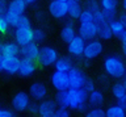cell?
<instances>
[{"label": "cell", "mask_w": 126, "mask_h": 117, "mask_svg": "<svg viewBox=\"0 0 126 117\" xmlns=\"http://www.w3.org/2000/svg\"><path fill=\"white\" fill-rule=\"evenodd\" d=\"M18 53H20V46L16 44L15 41L0 44V54H1L4 58H7V57H18Z\"/></svg>", "instance_id": "cell-17"}, {"label": "cell", "mask_w": 126, "mask_h": 117, "mask_svg": "<svg viewBox=\"0 0 126 117\" xmlns=\"http://www.w3.org/2000/svg\"><path fill=\"white\" fill-rule=\"evenodd\" d=\"M4 71V57L0 54V72Z\"/></svg>", "instance_id": "cell-43"}, {"label": "cell", "mask_w": 126, "mask_h": 117, "mask_svg": "<svg viewBox=\"0 0 126 117\" xmlns=\"http://www.w3.org/2000/svg\"><path fill=\"white\" fill-rule=\"evenodd\" d=\"M118 20H120V21L122 22V24H125V25H126V16H125V11H124V12H122V13L120 15Z\"/></svg>", "instance_id": "cell-42"}, {"label": "cell", "mask_w": 126, "mask_h": 117, "mask_svg": "<svg viewBox=\"0 0 126 117\" xmlns=\"http://www.w3.org/2000/svg\"><path fill=\"white\" fill-rule=\"evenodd\" d=\"M8 30H9V24H8L5 16L0 15V33L5 34V33H8Z\"/></svg>", "instance_id": "cell-36"}, {"label": "cell", "mask_w": 126, "mask_h": 117, "mask_svg": "<svg viewBox=\"0 0 126 117\" xmlns=\"http://www.w3.org/2000/svg\"><path fill=\"white\" fill-rule=\"evenodd\" d=\"M102 51H104V46H102V42L98 40V38H93L88 42H85L84 50H83V55L85 61H91L94 59V58L100 57Z\"/></svg>", "instance_id": "cell-4"}, {"label": "cell", "mask_w": 126, "mask_h": 117, "mask_svg": "<svg viewBox=\"0 0 126 117\" xmlns=\"http://www.w3.org/2000/svg\"><path fill=\"white\" fill-rule=\"evenodd\" d=\"M29 103H30V97L28 95V92L18 91L17 93H15L13 97H12L11 105H12V108H13V111H16V112H25L28 109Z\"/></svg>", "instance_id": "cell-6"}, {"label": "cell", "mask_w": 126, "mask_h": 117, "mask_svg": "<svg viewBox=\"0 0 126 117\" xmlns=\"http://www.w3.org/2000/svg\"><path fill=\"white\" fill-rule=\"evenodd\" d=\"M97 37L98 40H102V41H109L112 38V32H110V28H109V24H104L101 26H97Z\"/></svg>", "instance_id": "cell-27"}, {"label": "cell", "mask_w": 126, "mask_h": 117, "mask_svg": "<svg viewBox=\"0 0 126 117\" xmlns=\"http://www.w3.org/2000/svg\"><path fill=\"white\" fill-rule=\"evenodd\" d=\"M53 117H70V109L67 108H57Z\"/></svg>", "instance_id": "cell-37"}, {"label": "cell", "mask_w": 126, "mask_h": 117, "mask_svg": "<svg viewBox=\"0 0 126 117\" xmlns=\"http://www.w3.org/2000/svg\"><path fill=\"white\" fill-rule=\"evenodd\" d=\"M51 85L57 89V91H67L70 88L68 85V78H67V72H61V71H54L51 74L50 78Z\"/></svg>", "instance_id": "cell-9"}, {"label": "cell", "mask_w": 126, "mask_h": 117, "mask_svg": "<svg viewBox=\"0 0 126 117\" xmlns=\"http://www.w3.org/2000/svg\"><path fill=\"white\" fill-rule=\"evenodd\" d=\"M70 1H74V3H80L81 0H70Z\"/></svg>", "instance_id": "cell-46"}, {"label": "cell", "mask_w": 126, "mask_h": 117, "mask_svg": "<svg viewBox=\"0 0 126 117\" xmlns=\"http://www.w3.org/2000/svg\"><path fill=\"white\" fill-rule=\"evenodd\" d=\"M84 9L89 11V12H97V11H100V4H98L97 0H85L84 3Z\"/></svg>", "instance_id": "cell-32"}, {"label": "cell", "mask_w": 126, "mask_h": 117, "mask_svg": "<svg viewBox=\"0 0 126 117\" xmlns=\"http://www.w3.org/2000/svg\"><path fill=\"white\" fill-rule=\"evenodd\" d=\"M58 58H59V54L55 48H53V46H42V48H39L37 62L42 67H50V66H54Z\"/></svg>", "instance_id": "cell-3"}, {"label": "cell", "mask_w": 126, "mask_h": 117, "mask_svg": "<svg viewBox=\"0 0 126 117\" xmlns=\"http://www.w3.org/2000/svg\"><path fill=\"white\" fill-rule=\"evenodd\" d=\"M18 26H32V21H30V18L28 17V16H25V15H22L21 18H20Z\"/></svg>", "instance_id": "cell-39"}, {"label": "cell", "mask_w": 126, "mask_h": 117, "mask_svg": "<svg viewBox=\"0 0 126 117\" xmlns=\"http://www.w3.org/2000/svg\"><path fill=\"white\" fill-rule=\"evenodd\" d=\"M20 57H7L4 58V71L8 75H16L18 72Z\"/></svg>", "instance_id": "cell-19"}, {"label": "cell", "mask_w": 126, "mask_h": 117, "mask_svg": "<svg viewBox=\"0 0 126 117\" xmlns=\"http://www.w3.org/2000/svg\"><path fill=\"white\" fill-rule=\"evenodd\" d=\"M55 66V71H61V72H68L71 68L74 67L72 65V59L70 57H59L57 62L54 63Z\"/></svg>", "instance_id": "cell-21"}, {"label": "cell", "mask_w": 126, "mask_h": 117, "mask_svg": "<svg viewBox=\"0 0 126 117\" xmlns=\"http://www.w3.org/2000/svg\"><path fill=\"white\" fill-rule=\"evenodd\" d=\"M93 22H94L97 26H101V25H104V24H108V21H106V18H105V16H104V13H102L101 9L93 13Z\"/></svg>", "instance_id": "cell-34"}, {"label": "cell", "mask_w": 126, "mask_h": 117, "mask_svg": "<svg viewBox=\"0 0 126 117\" xmlns=\"http://www.w3.org/2000/svg\"><path fill=\"white\" fill-rule=\"evenodd\" d=\"M46 40V32L42 28H34L33 29V42L35 44H42Z\"/></svg>", "instance_id": "cell-29"}, {"label": "cell", "mask_w": 126, "mask_h": 117, "mask_svg": "<svg viewBox=\"0 0 126 117\" xmlns=\"http://www.w3.org/2000/svg\"><path fill=\"white\" fill-rule=\"evenodd\" d=\"M109 28H110V32H112V36L116 38H118L124 32H126V25L122 24L118 18L109 22Z\"/></svg>", "instance_id": "cell-23"}, {"label": "cell", "mask_w": 126, "mask_h": 117, "mask_svg": "<svg viewBox=\"0 0 126 117\" xmlns=\"http://www.w3.org/2000/svg\"><path fill=\"white\" fill-rule=\"evenodd\" d=\"M58 105L54 101V99H43L38 104V113L39 117H53Z\"/></svg>", "instance_id": "cell-14"}, {"label": "cell", "mask_w": 126, "mask_h": 117, "mask_svg": "<svg viewBox=\"0 0 126 117\" xmlns=\"http://www.w3.org/2000/svg\"><path fill=\"white\" fill-rule=\"evenodd\" d=\"M4 16H5L8 24H9V28H17V26H18V22H20V18H21V16L12 13V12H9V11H5Z\"/></svg>", "instance_id": "cell-28"}, {"label": "cell", "mask_w": 126, "mask_h": 117, "mask_svg": "<svg viewBox=\"0 0 126 117\" xmlns=\"http://www.w3.org/2000/svg\"><path fill=\"white\" fill-rule=\"evenodd\" d=\"M81 89H84L87 93H89V92H92L93 89H96V83H94V80L91 79V78H87L84 80V83H83V85H81Z\"/></svg>", "instance_id": "cell-35"}, {"label": "cell", "mask_w": 126, "mask_h": 117, "mask_svg": "<svg viewBox=\"0 0 126 117\" xmlns=\"http://www.w3.org/2000/svg\"><path fill=\"white\" fill-rule=\"evenodd\" d=\"M104 71L113 79H124L126 74L125 62L120 55H108L104 59Z\"/></svg>", "instance_id": "cell-2"}, {"label": "cell", "mask_w": 126, "mask_h": 117, "mask_svg": "<svg viewBox=\"0 0 126 117\" xmlns=\"http://www.w3.org/2000/svg\"><path fill=\"white\" fill-rule=\"evenodd\" d=\"M75 36H76V29H75L74 24H71V22L66 24L62 28V30H61V38H62L63 42H66V44L70 42Z\"/></svg>", "instance_id": "cell-22"}, {"label": "cell", "mask_w": 126, "mask_h": 117, "mask_svg": "<svg viewBox=\"0 0 126 117\" xmlns=\"http://www.w3.org/2000/svg\"><path fill=\"white\" fill-rule=\"evenodd\" d=\"M83 11V7L80 3H74V1H70L68 3V9H67V16H70L71 18L74 20H78L79 16H80Z\"/></svg>", "instance_id": "cell-26"}, {"label": "cell", "mask_w": 126, "mask_h": 117, "mask_svg": "<svg viewBox=\"0 0 126 117\" xmlns=\"http://www.w3.org/2000/svg\"><path fill=\"white\" fill-rule=\"evenodd\" d=\"M13 112L11 109H0V117H13Z\"/></svg>", "instance_id": "cell-40"}, {"label": "cell", "mask_w": 126, "mask_h": 117, "mask_svg": "<svg viewBox=\"0 0 126 117\" xmlns=\"http://www.w3.org/2000/svg\"><path fill=\"white\" fill-rule=\"evenodd\" d=\"M15 42L18 46H25L33 42V28L32 26H17L15 28Z\"/></svg>", "instance_id": "cell-5"}, {"label": "cell", "mask_w": 126, "mask_h": 117, "mask_svg": "<svg viewBox=\"0 0 126 117\" xmlns=\"http://www.w3.org/2000/svg\"><path fill=\"white\" fill-rule=\"evenodd\" d=\"M13 117H17V116H13Z\"/></svg>", "instance_id": "cell-47"}, {"label": "cell", "mask_w": 126, "mask_h": 117, "mask_svg": "<svg viewBox=\"0 0 126 117\" xmlns=\"http://www.w3.org/2000/svg\"><path fill=\"white\" fill-rule=\"evenodd\" d=\"M78 20L80 21V24H87V22H93V13H92V12H89V11H87V9H83Z\"/></svg>", "instance_id": "cell-31"}, {"label": "cell", "mask_w": 126, "mask_h": 117, "mask_svg": "<svg viewBox=\"0 0 126 117\" xmlns=\"http://www.w3.org/2000/svg\"><path fill=\"white\" fill-rule=\"evenodd\" d=\"M100 9L104 12H117V8L120 5L118 0H100Z\"/></svg>", "instance_id": "cell-25"}, {"label": "cell", "mask_w": 126, "mask_h": 117, "mask_svg": "<svg viewBox=\"0 0 126 117\" xmlns=\"http://www.w3.org/2000/svg\"><path fill=\"white\" fill-rule=\"evenodd\" d=\"M49 13L54 18H64L67 16V9H68V3H61L57 0H51L49 3Z\"/></svg>", "instance_id": "cell-12"}, {"label": "cell", "mask_w": 126, "mask_h": 117, "mask_svg": "<svg viewBox=\"0 0 126 117\" xmlns=\"http://www.w3.org/2000/svg\"><path fill=\"white\" fill-rule=\"evenodd\" d=\"M87 93L81 88H68L66 91V104L67 109L79 112H85L87 111Z\"/></svg>", "instance_id": "cell-1"}, {"label": "cell", "mask_w": 126, "mask_h": 117, "mask_svg": "<svg viewBox=\"0 0 126 117\" xmlns=\"http://www.w3.org/2000/svg\"><path fill=\"white\" fill-rule=\"evenodd\" d=\"M47 92L49 91H47V87L45 83H42V82H34V83L30 84L28 95L34 101H41L43 99H46Z\"/></svg>", "instance_id": "cell-8"}, {"label": "cell", "mask_w": 126, "mask_h": 117, "mask_svg": "<svg viewBox=\"0 0 126 117\" xmlns=\"http://www.w3.org/2000/svg\"><path fill=\"white\" fill-rule=\"evenodd\" d=\"M112 95L117 100V104L126 108V84L125 82H117L112 87Z\"/></svg>", "instance_id": "cell-15"}, {"label": "cell", "mask_w": 126, "mask_h": 117, "mask_svg": "<svg viewBox=\"0 0 126 117\" xmlns=\"http://www.w3.org/2000/svg\"><path fill=\"white\" fill-rule=\"evenodd\" d=\"M7 4H8L7 0H0V15H4V13H5Z\"/></svg>", "instance_id": "cell-41"}, {"label": "cell", "mask_w": 126, "mask_h": 117, "mask_svg": "<svg viewBox=\"0 0 126 117\" xmlns=\"http://www.w3.org/2000/svg\"><path fill=\"white\" fill-rule=\"evenodd\" d=\"M97 25L94 22H87V24H80L78 28V36L81 37L85 42L91 41L93 38H97Z\"/></svg>", "instance_id": "cell-10"}, {"label": "cell", "mask_w": 126, "mask_h": 117, "mask_svg": "<svg viewBox=\"0 0 126 117\" xmlns=\"http://www.w3.org/2000/svg\"><path fill=\"white\" fill-rule=\"evenodd\" d=\"M26 7L28 4L25 3V0H11L7 4V11L18 15V16H22V15H25Z\"/></svg>", "instance_id": "cell-20"}, {"label": "cell", "mask_w": 126, "mask_h": 117, "mask_svg": "<svg viewBox=\"0 0 126 117\" xmlns=\"http://www.w3.org/2000/svg\"><path fill=\"white\" fill-rule=\"evenodd\" d=\"M105 100L104 92L100 89H93L92 92L88 93L87 96V105H89L91 108H96V107H101L102 103Z\"/></svg>", "instance_id": "cell-18"}, {"label": "cell", "mask_w": 126, "mask_h": 117, "mask_svg": "<svg viewBox=\"0 0 126 117\" xmlns=\"http://www.w3.org/2000/svg\"><path fill=\"white\" fill-rule=\"evenodd\" d=\"M35 1H37V0H25V3H26V4H34Z\"/></svg>", "instance_id": "cell-44"}, {"label": "cell", "mask_w": 126, "mask_h": 117, "mask_svg": "<svg viewBox=\"0 0 126 117\" xmlns=\"http://www.w3.org/2000/svg\"><path fill=\"white\" fill-rule=\"evenodd\" d=\"M26 111L29 113H32V115H37V113H38V104L35 103V101H30L29 105H28Z\"/></svg>", "instance_id": "cell-38"}, {"label": "cell", "mask_w": 126, "mask_h": 117, "mask_svg": "<svg viewBox=\"0 0 126 117\" xmlns=\"http://www.w3.org/2000/svg\"><path fill=\"white\" fill-rule=\"evenodd\" d=\"M84 117H105V109H102L101 107L91 108L88 111H85Z\"/></svg>", "instance_id": "cell-30"}, {"label": "cell", "mask_w": 126, "mask_h": 117, "mask_svg": "<svg viewBox=\"0 0 126 117\" xmlns=\"http://www.w3.org/2000/svg\"><path fill=\"white\" fill-rule=\"evenodd\" d=\"M54 101L57 103V105L59 108H67V104H66V91H59L57 95H55Z\"/></svg>", "instance_id": "cell-33"}, {"label": "cell", "mask_w": 126, "mask_h": 117, "mask_svg": "<svg viewBox=\"0 0 126 117\" xmlns=\"http://www.w3.org/2000/svg\"><path fill=\"white\" fill-rule=\"evenodd\" d=\"M105 117H126L125 108L120 107L118 104H113L105 109Z\"/></svg>", "instance_id": "cell-24"}, {"label": "cell", "mask_w": 126, "mask_h": 117, "mask_svg": "<svg viewBox=\"0 0 126 117\" xmlns=\"http://www.w3.org/2000/svg\"><path fill=\"white\" fill-rule=\"evenodd\" d=\"M67 78H68L70 88H81L84 80L87 79L84 71L79 67H75V66L67 72Z\"/></svg>", "instance_id": "cell-7"}, {"label": "cell", "mask_w": 126, "mask_h": 117, "mask_svg": "<svg viewBox=\"0 0 126 117\" xmlns=\"http://www.w3.org/2000/svg\"><path fill=\"white\" fill-rule=\"evenodd\" d=\"M38 54H39V45L35 44V42H30L25 46H20V53H18L20 58H26L29 61L37 62Z\"/></svg>", "instance_id": "cell-11"}, {"label": "cell", "mask_w": 126, "mask_h": 117, "mask_svg": "<svg viewBox=\"0 0 126 117\" xmlns=\"http://www.w3.org/2000/svg\"><path fill=\"white\" fill-rule=\"evenodd\" d=\"M84 46H85V41L76 34V36H75L70 42H67V51H68L70 55L76 57V58H80V57L83 55Z\"/></svg>", "instance_id": "cell-13"}, {"label": "cell", "mask_w": 126, "mask_h": 117, "mask_svg": "<svg viewBox=\"0 0 126 117\" xmlns=\"http://www.w3.org/2000/svg\"><path fill=\"white\" fill-rule=\"evenodd\" d=\"M37 71V65L33 61H29L26 58H20V66H18V75L21 78H29L34 75Z\"/></svg>", "instance_id": "cell-16"}, {"label": "cell", "mask_w": 126, "mask_h": 117, "mask_svg": "<svg viewBox=\"0 0 126 117\" xmlns=\"http://www.w3.org/2000/svg\"><path fill=\"white\" fill-rule=\"evenodd\" d=\"M57 1H61V3H70V0H57Z\"/></svg>", "instance_id": "cell-45"}]
</instances>
